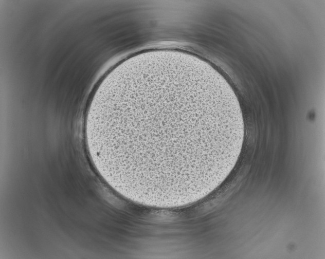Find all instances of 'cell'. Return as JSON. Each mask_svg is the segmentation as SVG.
<instances>
[{
  "label": "cell",
  "instance_id": "obj_1",
  "mask_svg": "<svg viewBox=\"0 0 325 259\" xmlns=\"http://www.w3.org/2000/svg\"><path fill=\"white\" fill-rule=\"evenodd\" d=\"M223 109V102L203 86L161 77L142 81L118 97L115 113L117 125H156L129 134L160 128L158 134L164 128L160 137L164 133L167 137L168 133L170 145L176 141L179 145L203 146L215 138Z\"/></svg>",
  "mask_w": 325,
  "mask_h": 259
}]
</instances>
